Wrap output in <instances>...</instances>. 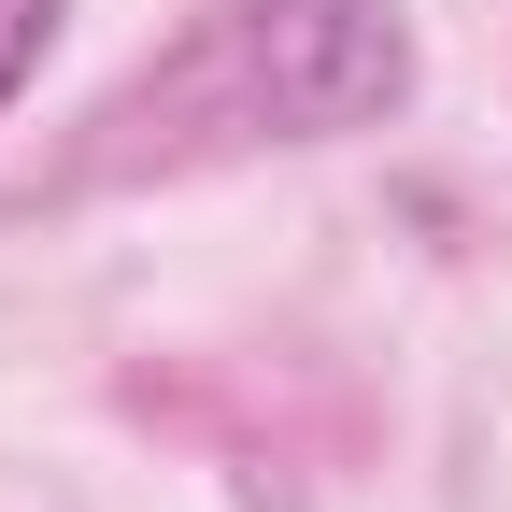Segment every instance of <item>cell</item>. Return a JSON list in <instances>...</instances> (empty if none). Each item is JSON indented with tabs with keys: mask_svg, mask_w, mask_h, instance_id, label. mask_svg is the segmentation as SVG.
<instances>
[{
	"mask_svg": "<svg viewBox=\"0 0 512 512\" xmlns=\"http://www.w3.org/2000/svg\"><path fill=\"white\" fill-rule=\"evenodd\" d=\"M57 15H72V0H0V114H15V86L43 72V43H57Z\"/></svg>",
	"mask_w": 512,
	"mask_h": 512,
	"instance_id": "7a4b0ae2",
	"label": "cell"
},
{
	"mask_svg": "<svg viewBox=\"0 0 512 512\" xmlns=\"http://www.w3.org/2000/svg\"><path fill=\"white\" fill-rule=\"evenodd\" d=\"M413 100V29L399 0H214L143 86L100 114V157H228V143H342Z\"/></svg>",
	"mask_w": 512,
	"mask_h": 512,
	"instance_id": "6da1fadb",
	"label": "cell"
}]
</instances>
